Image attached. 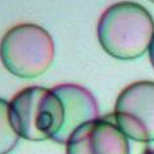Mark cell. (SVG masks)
Returning a JSON list of instances; mask_svg holds the SVG:
<instances>
[{"mask_svg": "<svg viewBox=\"0 0 154 154\" xmlns=\"http://www.w3.org/2000/svg\"><path fill=\"white\" fill-rule=\"evenodd\" d=\"M56 54L51 34L36 24L12 27L0 41V60L9 73L20 78L42 75L53 64Z\"/></svg>", "mask_w": 154, "mask_h": 154, "instance_id": "obj_2", "label": "cell"}, {"mask_svg": "<svg viewBox=\"0 0 154 154\" xmlns=\"http://www.w3.org/2000/svg\"><path fill=\"white\" fill-rule=\"evenodd\" d=\"M97 35L109 56L122 61L135 60L148 51L154 36V21L141 4L118 2L103 12Z\"/></svg>", "mask_w": 154, "mask_h": 154, "instance_id": "obj_1", "label": "cell"}, {"mask_svg": "<svg viewBox=\"0 0 154 154\" xmlns=\"http://www.w3.org/2000/svg\"><path fill=\"white\" fill-rule=\"evenodd\" d=\"M114 119L128 139L154 142V81H137L119 94Z\"/></svg>", "mask_w": 154, "mask_h": 154, "instance_id": "obj_4", "label": "cell"}, {"mask_svg": "<svg viewBox=\"0 0 154 154\" xmlns=\"http://www.w3.org/2000/svg\"><path fill=\"white\" fill-rule=\"evenodd\" d=\"M11 119L20 138L33 142L53 139L64 123V108L51 88L29 86L9 102Z\"/></svg>", "mask_w": 154, "mask_h": 154, "instance_id": "obj_3", "label": "cell"}, {"mask_svg": "<svg viewBox=\"0 0 154 154\" xmlns=\"http://www.w3.org/2000/svg\"><path fill=\"white\" fill-rule=\"evenodd\" d=\"M148 54H149V59H150V62H151V64H152V66L154 68V36H153L152 41H151L150 46H149Z\"/></svg>", "mask_w": 154, "mask_h": 154, "instance_id": "obj_8", "label": "cell"}, {"mask_svg": "<svg viewBox=\"0 0 154 154\" xmlns=\"http://www.w3.org/2000/svg\"><path fill=\"white\" fill-rule=\"evenodd\" d=\"M51 89L59 97L64 108L63 126L53 141L66 144L79 126L99 118V107L93 94L78 84H59Z\"/></svg>", "mask_w": 154, "mask_h": 154, "instance_id": "obj_6", "label": "cell"}, {"mask_svg": "<svg viewBox=\"0 0 154 154\" xmlns=\"http://www.w3.org/2000/svg\"><path fill=\"white\" fill-rule=\"evenodd\" d=\"M20 136L11 119L9 103L0 98V154H8L16 147Z\"/></svg>", "mask_w": 154, "mask_h": 154, "instance_id": "obj_7", "label": "cell"}, {"mask_svg": "<svg viewBox=\"0 0 154 154\" xmlns=\"http://www.w3.org/2000/svg\"><path fill=\"white\" fill-rule=\"evenodd\" d=\"M145 154H154V150H152V151H147Z\"/></svg>", "mask_w": 154, "mask_h": 154, "instance_id": "obj_9", "label": "cell"}, {"mask_svg": "<svg viewBox=\"0 0 154 154\" xmlns=\"http://www.w3.org/2000/svg\"><path fill=\"white\" fill-rule=\"evenodd\" d=\"M66 154H130V142L115 122L98 118L79 126L68 139Z\"/></svg>", "mask_w": 154, "mask_h": 154, "instance_id": "obj_5", "label": "cell"}]
</instances>
